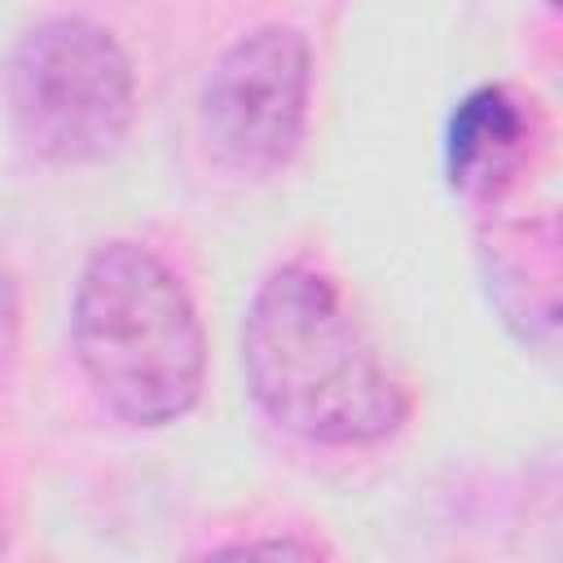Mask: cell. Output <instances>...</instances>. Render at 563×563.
<instances>
[{
    "mask_svg": "<svg viewBox=\"0 0 563 563\" xmlns=\"http://www.w3.org/2000/svg\"><path fill=\"white\" fill-rule=\"evenodd\" d=\"M242 374L264 418L308 444H378L409 418V396L374 339L339 286L308 264H282L255 286L242 317Z\"/></svg>",
    "mask_w": 563,
    "mask_h": 563,
    "instance_id": "cell-1",
    "label": "cell"
},
{
    "mask_svg": "<svg viewBox=\"0 0 563 563\" xmlns=\"http://www.w3.org/2000/svg\"><path fill=\"white\" fill-rule=\"evenodd\" d=\"M70 352L92 396L128 427H172L207 374V339L185 282L141 242L92 246L70 295Z\"/></svg>",
    "mask_w": 563,
    "mask_h": 563,
    "instance_id": "cell-2",
    "label": "cell"
},
{
    "mask_svg": "<svg viewBox=\"0 0 563 563\" xmlns=\"http://www.w3.org/2000/svg\"><path fill=\"white\" fill-rule=\"evenodd\" d=\"M4 101L13 136L40 163H106L128 141L136 119L132 57L88 18H44L26 26L9 53Z\"/></svg>",
    "mask_w": 563,
    "mask_h": 563,
    "instance_id": "cell-3",
    "label": "cell"
},
{
    "mask_svg": "<svg viewBox=\"0 0 563 563\" xmlns=\"http://www.w3.org/2000/svg\"><path fill=\"white\" fill-rule=\"evenodd\" d=\"M312 44L290 22H264L224 44L198 92V123L220 167L268 180L303 145Z\"/></svg>",
    "mask_w": 563,
    "mask_h": 563,
    "instance_id": "cell-4",
    "label": "cell"
},
{
    "mask_svg": "<svg viewBox=\"0 0 563 563\" xmlns=\"http://www.w3.org/2000/svg\"><path fill=\"white\" fill-rule=\"evenodd\" d=\"M479 268L506 330L550 352L559 334V229L554 216L488 220L479 229Z\"/></svg>",
    "mask_w": 563,
    "mask_h": 563,
    "instance_id": "cell-5",
    "label": "cell"
},
{
    "mask_svg": "<svg viewBox=\"0 0 563 563\" xmlns=\"http://www.w3.org/2000/svg\"><path fill=\"white\" fill-rule=\"evenodd\" d=\"M528 141H532V119L510 88L484 84L466 92L449 114V132H444L449 185L466 198L501 194L528 163Z\"/></svg>",
    "mask_w": 563,
    "mask_h": 563,
    "instance_id": "cell-6",
    "label": "cell"
},
{
    "mask_svg": "<svg viewBox=\"0 0 563 563\" xmlns=\"http://www.w3.org/2000/svg\"><path fill=\"white\" fill-rule=\"evenodd\" d=\"M18 334H22V303H18V286L9 277V268L0 264V378L18 352Z\"/></svg>",
    "mask_w": 563,
    "mask_h": 563,
    "instance_id": "cell-7",
    "label": "cell"
},
{
    "mask_svg": "<svg viewBox=\"0 0 563 563\" xmlns=\"http://www.w3.org/2000/svg\"><path fill=\"white\" fill-rule=\"evenodd\" d=\"M224 550L229 554H303V559L321 554L317 541H290V537H282V541H238V545H224Z\"/></svg>",
    "mask_w": 563,
    "mask_h": 563,
    "instance_id": "cell-8",
    "label": "cell"
},
{
    "mask_svg": "<svg viewBox=\"0 0 563 563\" xmlns=\"http://www.w3.org/2000/svg\"><path fill=\"white\" fill-rule=\"evenodd\" d=\"M0 550H4V523H0Z\"/></svg>",
    "mask_w": 563,
    "mask_h": 563,
    "instance_id": "cell-9",
    "label": "cell"
}]
</instances>
